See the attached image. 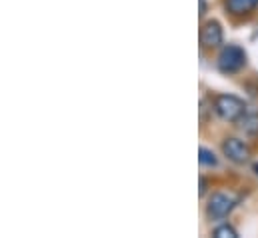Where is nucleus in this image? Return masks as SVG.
I'll list each match as a JSON object with an SVG mask.
<instances>
[{
  "instance_id": "nucleus-2",
  "label": "nucleus",
  "mask_w": 258,
  "mask_h": 238,
  "mask_svg": "<svg viewBox=\"0 0 258 238\" xmlns=\"http://www.w3.org/2000/svg\"><path fill=\"white\" fill-rule=\"evenodd\" d=\"M216 66L222 74H236L246 66V52L236 44H228L220 50Z\"/></svg>"
},
{
  "instance_id": "nucleus-8",
  "label": "nucleus",
  "mask_w": 258,
  "mask_h": 238,
  "mask_svg": "<svg viewBox=\"0 0 258 238\" xmlns=\"http://www.w3.org/2000/svg\"><path fill=\"white\" fill-rule=\"evenodd\" d=\"M198 154H200V156H198V160H200V164H202V166H216L218 158H216V154H214L212 150H208V148L200 146Z\"/></svg>"
},
{
  "instance_id": "nucleus-9",
  "label": "nucleus",
  "mask_w": 258,
  "mask_h": 238,
  "mask_svg": "<svg viewBox=\"0 0 258 238\" xmlns=\"http://www.w3.org/2000/svg\"><path fill=\"white\" fill-rule=\"evenodd\" d=\"M212 236L216 238H238V232L230 226V224H220L212 230Z\"/></svg>"
},
{
  "instance_id": "nucleus-10",
  "label": "nucleus",
  "mask_w": 258,
  "mask_h": 238,
  "mask_svg": "<svg viewBox=\"0 0 258 238\" xmlns=\"http://www.w3.org/2000/svg\"><path fill=\"white\" fill-rule=\"evenodd\" d=\"M204 192H206V180L200 178V196H204Z\"/></svg>"
},
{
  "instance_id": "nucleus-7",
  "label": "nucleus",
  "mask_w": 258,
  "mask_h": 238,
  "mask_svg": "<svg viewBox=\"0 0 258 238\" xmlns=\"http://www.w3.org/2000/svg\"><path fill=\"white\" fill-rule=\"evenodd\" d=\"M238 122H240V128H242V132H244L246 136L256 138L258 136V112H246Z\"/></svg>"
},
{
  "instance_id": "nucleus-1",
  "label": "nucleus",
  "mask_w": 258,
  "mask_h": 238,
  "mask_svg": "<svg viewBox=\"0 0 258 238\" xmlns=\"http://www.w3.org/2000/svg\"><path fill=\"white\" fill-rule=\"evenodd\" d=\"M214 112L226 122H238L246 114V104L232 94H218L214 96Z\"/></svg>"
},
{
  "instance_id": "nucleus-11",
  "label": "nucleus",
  "mask_w": 258,
  "mask_h": 238,
  "mask_svg": "<svg viewBox=\"0 0 258 238\" xmlns=\"http://www.w3.org/2000/svg\"><path fill=\"white\" fill-rule=\"evenodd\" d=\"M204 12H206V2H204V0H200V16H202Z\"/></svg>"
},
{
  "instance_id": "nucleus-6",
  "label": "nucleus",
  "mask_w": 258,
  "mask_h": 238,
  "mask_svg": "<svg viewBox=\"0 0 258 238\" xmlns=\"http://www.w3.org/2000/svg\"><path fill=\"white\" fill-rule=\"evenodd\" d=\"M224 6L232 16H248L258 6V0H226Z\"/></svg>"
},
{
  "instance_id": "nucleus-4",
  "label": "nucleus",
  "mask_w": 258,
  "mask_h": 238,
  "mask_svg": "<svg viewBox=\"0 0 258 238\" xmlns=\"http://www.w3.org/2000/svg\"><path fill=\"white\" fill-rule=\"evenodd\" d=\"M222 38H224V32H222V26L218 20H206L202 22L200 26V44L204 48H218L222 44Z\"/></svg>"
},
{
  "instance_id": "nucleus-5",
  "label": "nucleus",
  "mask_w": 258,
  "mask_h": 238,
  "mask_svg": "<svg viewBox=\"0 0 258 238\" xmlns=\"http://www.w3.org/2000/svg\"><path fill=\"white\" fill-rule=\"evenodd\" d=\"M234 198H230L228 194H222V192H218V194H212L210 196V200H208V204H206V212H208V216L210 218H226L230 212H232V208H234Z\"/></svg>"
},
{
  "instance_id": "nucleus-3",
  "label": "nucleus",
  "mask_w": 258,
  "mask_h": 238,
  "mask_svg": "<svg viewBox=\"0 0 258 238\" xmlns=\"http://www.w3.org/2000/svg\"><path fill=\"white\" fill-rule=\"evenodd\" d=\"M222 152L234 164H244V162L250 160V148H248V144H244L238 138H224Z\"/></svg>"
}]
</instances>
